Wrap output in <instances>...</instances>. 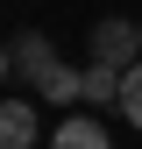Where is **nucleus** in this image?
Masks as SVG:
<instances>
[{
	"label": "nucleus",
	"mask_w": 142,
	"mask_h": 149,
	"mask_svg": "<svg viewBox=\"0 0 142 149\" xmlns=\"http://www.w3.org/2000/svg\"><path fill=\"white\" fill-rule=\"evenodd\" d=\"M135 29H142V22H135Z\"/></svg>",
	"instance_id": "nucleus-8"
},
{
	"label": "nucleus",
	"mask_w": 142,
	"mask_h": 149,
	"mask_svg": "<svg viewBox=\"0 0 142 149\" xmlns=\"http://www.w3.org/2000/svg\"><path fill=\"white\" fill-rule=\"evenodd\" d=\"M7 64H14V50H0V78H7Z\"/></svg>",
	"instance_id": "nucleus-7"
},
{
	"label": "nucleus",
	"mask_w": 142,
	"mask_h": 149,
	"mask_svg": "<svg viewBox=\"0 0 142 149\" xmlns=\"http://www.w3.org/2000/svg\"><path fill=\"white\" fill-rule=\"evenodd\" d=\"M14 64H22V78H29L36 92H43V78H50V71H57L64 57H57V50L43 43V36H22V43H14Z\"/></svg>",
	"instance_id": "nucleus-3"
},
{
	"label": "nucleus",
	"mask_w": 142,
	"mask_h": 149,
	"mask_svg": "<svg viewBox=\"0 0 142 149\" xmlns=\"http://www.w3.org/2000/svg\"><path fill=\"white\" fill-rule=\"evenodd\" d=\"M93 57H100V64H114V71L142 64V29H135V22H121V14H100V29H93Z\"/></svg>",
	"instance_id": "nucleus-1"
},
{
	"label": "nucleus",
	"mask_w": 142,
	"mask_h": 149,
	"mask_svg": "<svg viewBox=\"0 0 142 149\" xmlns=\"http://www.w3.org/2000/svg\"><path fill=\"white\" fill-rule=\"evenodd\" d=\"M121 114L142 128V64H128V71H121Z\"/></svg>",
	"instance_id": "nucleus-6"
},
{
	"label": "nucleus",
	"mask_w": 142,
	"mask_h": 149,
	"mask_svg": "<svg viewBox=\"0 0 142 149\" xmlns=\"http://www.w3.org/2000/svg\"><path fill=\"white\" fill-rule=\"evenodd\" d=\"M50 149H114V142H106V128H100V121L71 114V121L57 128V135H50Z\"/></svg>",
	"instance_id": "nucleus-4"
},
{
	"label": "nucleus",
	"mask_w": 142,
	"mask_h": 149,
	"mask_svg": "<svg viewBox=\"0 0 142 149\" xmlns=\"http://www.w3.org/2000/svg\"><path fill=\"white\" fill-rule=\"evenodd\" d=\"M0 149H36V107L0 100Z\"/></svg>",
	"instance_id": "nucleus-2"
},
{
	"label": "nucleus",
	"mask_w": 142,
	"mask_h": 149,
	"mask_svg": "<svg viewBox=\"0 0 142 149\" xmlns=\"http://www.w3.org/2000/svg\"><path fill=\"white\" fill-rule=\"evenodd\" d=\"M85 100H93V107H106V100H121V71L93 57V71H85Z\"/></svg>",
	"instance_id": "nucleus-5"
}]
</instances>
